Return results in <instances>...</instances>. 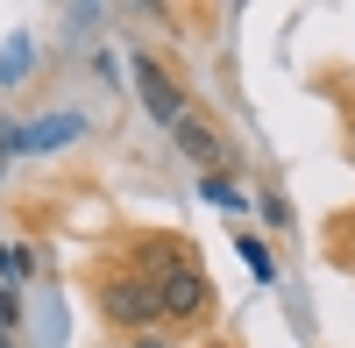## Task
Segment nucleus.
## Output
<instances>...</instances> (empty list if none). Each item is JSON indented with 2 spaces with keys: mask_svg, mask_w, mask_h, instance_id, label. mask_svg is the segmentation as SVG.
Instances as JSON below:
<instances>
[{
  "mask_svg": "<svg viewBox=\"0 0 355 348\" xmlns=\"http://www.w3.org/2000/svg\"><path fill=\"white\" fill-rule=\"evenodd\" d=\"M100 306H107V320H114V327H150V320H164L157 284H142V277H107Z\"/></svg>",
  "mask_w": 355,
  "mask_h": 348,
  "instance_id": "nucleus-1",
  "label": "nucleus"
},
{
  "mask_svg": "<svg viewBox=\"0 0 355 348\" xmlns=\"http://www.w3.org/2000/svg\"><path fill=\"white\" fill-rule=\"evenodd\" d=\"M157 299H164V320H192V313H206V277H199V263H178V270H164L157 277Z\"/></svg>",
  "mask_w": 355,
  "mask_h": 348,
  "instance_id": "nucleus-2",
  "label": "nucleus"
},
{
  "mask_svg": "<svg viewBox=\"0 0 355 348\" xmlns=\"http://www.w3.org/2000/svg\"><path fill=\"white\" fill-rule=\"evenodd\" d=\"M135 85H142V107H150L157 121H171V128L185 121V93H178V85H171V78L150 64V57H135Z\"/></svg>",
  "mask_w": 355,
  "mask_h": 348,
  "instance_id": "nucleus-3",
  "label": "nucleus"
},
{
  "mask_svg": "<svg viewBox=\"0 0 355 348\" xmlns=\"http://www.w3.org/2000/svg\"><path fill=\"white\" fill-rule=\"evenodd\" d=\"M171 135H178V150H185L192 164H206V171H220V135L206 128V121H192V114H185V121H178Z\"/></svg>",
  "mask_w": 355,
  "mask_h": 348,
  "instance_id": "nucleus-4",
  "label": "nucleus"
},
{
  "mask_svg": "<svg viewBox=\"0 0 355 348\" xmlns=\"http://www.w3.org/2000/svg\"><path fill=\"white\" fill-rule=\"evenodd\" d=\"M64 135H78V121H71V114H57V121H43V128H15L8 150H57Z\"/></svg>",
  "mask_w": 355,
  "mask_h": 348,
  "instance_id": "nucleus-5",
  "label": "nucleus"
},
{
  "mask_svg": "<svg viewBox=\"0 0 355 348\" xmlns=\"http://www.w3.org/2000/svg\"><path fill=\"white\" fill-rule=\"evenodd\" d=\"M234 256H242V263H249V270H256L263 284H270V277H277V263H270V249H263L256 235H234Z\"/></svg>",
  "mask_w": 355,
  "mask_h": 348,
  "instance_id": "nucleus-6",
  "label": "nucleus"
},
{
  "mask_svg": "<svg viewBox=\"0 0 355 348\" xmlns=\"http://www.w3.org/2000/svg\"><path fill=\"white\" fill-rule=\"evenodd\" d=\"M199 192L214 199V207H249V199H242V192H234V185L220 178V171H206V178H199Z\"/></svg>",
  "mask_w": 355,
  "mask_h": 348,
  "instance_id": "nucleus-7",
  "label": "nucleus"
},
{
  "mask_svg": "<svg viewBox=\"0 0 355 348\" xmlns=\"http://www.w3.org/2000/svg\"><path fill=\"white\" fill-rule=\"evenodd\" d=\"M28 270H36V249H0V277H28Z\"/></svg>",
  "mask_w": 355,
  "mask_h": 348,
  "instance_id": "nucleus-8",
  "label": "nucleus"
},
{
  "mask_svg": "<svg viewBox=\"0 0 355 348\" xmlns=\"http://www.w3.org/2000/svg\"><path fill=\"white\" fill-rule=\"evenodd\" d=\"M28 71V43H8V50H0V78H21Z\"/></svg>",
  "mask_w": 355,
  "mask_h": 348,
  "instance_id": "nucleus-9",
  "label": "nucleus"
},
{
  "mask_svg": "<svg viewBox=\"0 0 355 348\" xmlns=\"http://www.w3.org/2000/svg\"><path fill=\"white\" fill-rule=\"evenodd\" d=\"M263 220H270V227H284V220H291V207H284V192H263Z\"/></svg>",
  "mask_w": 355,
  "mask_h": 348,
  "instance_id": "nucleus-10",
  "label": "nucleus"
},
{
  "mask_svg": "<svg viewBox=\"0 0 355 348\" xmlns=\"http://www.w3.org/2000/svg\"><path fill=\"white\" fill-rule=\"evenodd\" d=\"M8 327H15V299L0 292V334H8Z\"/></svg>",
  "mask_w": 355,
  "mask_h": 348,
  "instance_id": "nucleus-11",
  "label": "nucleus"
},
{
  "mask_svg": "<svg viewBox=\"0 0 355 348\" xmlns=\"http://www.w3.org/2000/svg\"><path fill=\"white\" fill-rule=\"evenodd\" d=\"M142 348H164V341H142Z\"/></svg>",
  "mask_w": 355,
  "mask_h": 348,
  "instance_id": "nucleus-12",
  "label": "nucleus"
}]
</instances>
